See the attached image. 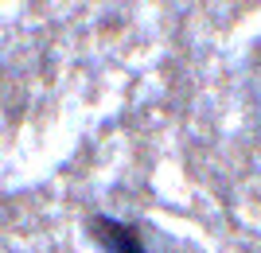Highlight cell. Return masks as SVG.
<instances>
[{"label": "cell", "instance_id": "1", "mask_svg": "<svg viewBox=\"0 0 261 253\" xmlns=\"http://www.w3.org/2000/svg\"><path fill=\"white\" fill-rule=\"evenodd\" d=\"M86 230L101 245V253H148L137 222H121V218H109V214H90Z\"/></svg>", "mask_w": 261, "mask_h": 253}]
</instances>
